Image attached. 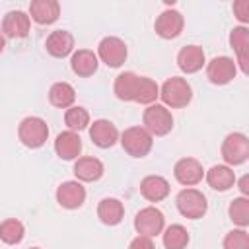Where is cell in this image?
I'll return each mask as SVG.
<instances>
[{"label": "cell", "mask_w": 249, "mask_h": 249, "mask_svg": "<svg viewBox=\"0 0 249 249\" xmlns=\"http://www.w3.org/2000/svg\"><path fill=\"white\" fill-rule=\"evenodd\" d=\"M160 97L163 101L165 107H171V109H181V107H187L193 99V89H191V84L185 80V78H179V76H171L163 82V86L160 88Z\"/></svg>", "instance_id": "6da1fadb"}, {"label": "cell", "mask_w": 249, "mask_h": 249, "mask_svg": "<svg viewBox=\"0 0 249 249\" xmlns=\"http://www.w3.org/2000/svg\"><path fill=\"white\" fill-rule=\"evenodd\" d=\"M142 123L152 136H165L173 128V115L165 105L152 103L148 105V109H144Z\"/></svg>", "instance_id": "7a4b0ae2"}, {"label": "cell", "mask_w": 249, "mask_h": 249, "mask_svg": "<svg viewBox=\"0 0 249 249\" xmlns=\"http://www.w3.org/2000/svg\"><path fill=\"white\" fill-rule=\"evenodd\" d=\"M121 146L128 156L144 158L150 154L154 146V138L144 126H130L121 134Z\"/></svg>", "instance_id": "3957f363"}, {"label": "cell", "mask_w": 249, "mask_h": 249, "mask_svg": "<svg viewBox=\"0 0 249 249\" xmlns=\"http://www.w3.org/2000/svg\"><path fill=\"white\" fill-rule=\"evenodd\" d=\"M18 138L31 150L41 148L49 138V126L41 117H25L18 126Z\"/></svg>", "instance_id": "277c9868"}, {"label": "cell", "mask_w": 249, "mask_h": 249, "mask_svg": "<svg viewBox=\"0 0 249 249\" xmlns=\"http://www.w3.org/2000/svg\"><path fill=\"white\" fill-rule=\"evenodd\" d=\"M175 204H177V210L181 212V216L189 218V220H198L206 214L208 210V202H206V196L198 191V189H193V187H187L183 189L177 198H175Z\"/></svg>", "instance_id": "5b68a950"}, {"label": "cell", "mask_w": 249, "mask_h": 249, "mask_svg": "<svg viewBox=\"0 0 249 249\" xmlns=\"http://www.w3.org/2000/svg\"><path fill=\"white\" fill-rule=\"evenodd\" d=\"M249 158V138L243 132H230L222 142V160L226 165H241Z\"/></svg>", "instance_id": "8992f818"}, {"label": "cell", "mask_w": 249, "mask_h": 249, "mask_svg": "<svg viewBox=\"0 0 249 249\" xmlns=\"http://www.w3.org/2000/svg\"><path fill=\"white\" fill-rule=\"evenodd\" d=\"M126 54H128L126 45L119 37H113V35L103 37L97 45V58L105 62L109 68H119L126 60Z\"/></svg>", "instance_id": "52a82bcc"}, {"label": "cell", "mask_w": 249, "mask_h": 249, "mask_svg": "<svg viewBox=\"0 0 249 249\" xmlns=\"http://www.w3.org/2000/svg\"><path fill=\"white\" fill-rule=\"evenodd\" d=\"M163 224H165V218L161 210L156 206H146L134 216V230L138 231V235L154 237L163 231Z\"/></svg>", "instance_id": "ba28073f"}, {"label": "cell", "mask_w": 249, "mask_h": 249, "mask_svg": "<svg viewBox=\"0 0 249 249\" xmlns=\"http://www.w3.org/2000/svg\"><path fill=\"white\" fill-rule=\"evenodd\" d=\"M237 74V64L230 56H216L206 64V78L214 86L230 84Z\"/></svg>", "instance_id": "9c48e42d"}, {"label": "cell", "mask_w": 249, "mask_h": 249, "mask_svg": "<svg viewBox=\"0 0 249 249\" xmlns=\"http://www.w3.org/2000/svg\"><path fill=\"white\" fill-rule=\"evenodd\" d=\"M183 25H185V19H183L181 12H177V10H163L156 18L154 29H156V33L161 39H175V37L181 35Z\"/></svg>", "instance_id": "30bf717a"}, {"label": "cell", "mask_w": 249, "mask_h": 249, "mask_svg": "<svg viewBox=\"0 0 249 249\" xmlns=\"http://www.w3.org/2000/svg\"><path fill=\"white\" fill-rule=\"evenodd\" d=\"M86 200V189L80 181H64L56 189V202L66 210H76Z\"/></svg>", "instance_id": "8fae6325"}, {"label": "cell", "mask_w": 249, "mask_h": 249, "mask_svg": "<svg viewBox=\"0 0 249 249\" xmlns=\"http://www.w3.org/2000/svg\"><path fill=\"white\" fill-rule=\"evenodd\" d=\"M173 175H175V179L181 185L193 187V185L202 181L204 169H202V163L198 160H195V158H181L175 163V167H173Z\"/></svg>", "instance_id": "7c38bea8"}, {"label": "cell", "mask_w": 249, "mask_h": 249, "mask_svg": "<svg viewBox=\"0 0 249 249\" xmlns=\"http://www.w3.org/2000/svg\"><path fill=\"white\" fill-rule=\"evenodd\" d=\"M29 27H31V18L21 10H12L2 19V33L12 39L27 37Z\"/></svg>", "instance_id": "4fadbf2b"}, {"label": "cell", "mask_w": 249, "mask_h": 249, "mask_svg": "<svg viewBox=\"0 0 249 249\" xmlns=\"http://www.w3.org/2000/svg\"><path fill=\"white\" fill-rule=\"evenodd\" d=\"M89 138L99 148H111L119 140V130H117V126L111 121L97 119L89 126Z\"/></svg>", "instance_id": "5bb4252c"}, {"label": "cell", "mask_w": 249, "mask_h": 249, "mask_svg": "<svg viewBox=\"0 0 249 249\" xmlns=\"http://www.w3.org/2000/svg\"><path fill=\"white\" fill-rule=\"evenodd\" d=\"M60 16V6L56 0H33L29 4V18L39 25L54 23Z\"/></svg>", "instance_id": "9a60e30c"}, {"label": "cell", "mask_w": 249, "mask_h": 249, "mask_svg": "<svg viewBox=\"0 0 249 249\" xmlns=\"http://www.w3.org/2000/svg\"><path fill=\"white\" fill-rule=\"evenodd\" d=\"M206 58H204V51L198 45H187L179 51L177 54V66L181 68V72L185 74H195L204 66Z\"/></svg>", "instance_id": "2e32d148"}, {"label": "cell", "mask_w": 249, "mask_h": 249, "mask_svg": "<svg viewBox=\"0 0 249 249\" xmlns=\"http://www.w3.org/2000/svg\"><path fill=\"white\" fill-rule=\"evenodd\" d=\"M54 152L60 160H78L82 152V138L78 136V132L64 130L54 140Z\"/></svg>", "instance_id": "e0dca14e"}, {"label": "cell", "mask_w": 249, "mask_h": 249, "mask_svg": "<svg viewBox=\"0 0 249 249\" xmlns=\"http://www.w3.org/2000/svg\"><path fill=\"white\" fill-rule=\"evenodd\" d=\"M230 45L237 54V62H239L241 72L249 74V66H247V62H249V56H247V53H249V29L245 25L233 27L230 33Z\"/></svg>", "instance_id": "ac0fdd59"}, {"label": "cell", "mask_w": 249, "mask_h": 249, "mask_svg": "<svg viewBox=\"0 0 249 249\" xmlns=\"http://www.w3.org/2000/svg\"><path fill=\"white\" fill-rule=\"evenodd\" d=\"M45 47H47V53H49L51 56H54V58H64V56H68V54L72 53V49H74V37H72V33L66 31V29H56V31H53V33L47 37Z\"/></svg>", "instance_id": "d6986e66"}, {"label": "cell", "mask_w": 249, "mask_h": 249, "mask_svg": "<svg viewBox=\"0 0 249 249\" xmlns=\"http://www.w3.org/2000/svg\"><path fill=\"white\" fill-rule=\"evenodd\" d=\"M169 183L161 175H148L140 181V195L150 202H160L169 195Z\"/></svg>", "instance_id": "ffe728a7"}, {"label": "cell", "mask_w": 249, "mask_h": 249, "mask_svg": "<svg viewBox=\"0 0 249 249\" xmlns=\"http://www.w3.org/2000/svg\"><path fill=\"white\" fill-rule=\"evenodd\" d=\"M103 171H105V167H103L101 160H97L93 156L78 158L74 163V175L78 181H86V183L97 181V179H101Z\"/></svg>", "instance_id": "44dd1931"}, {"label": "cell", "mask_w": 249, "mask_h": 249, "mask_svg": "<svg viewBox=\"0 0 249 249\" xmlns=\"http://www.w3.org/2000/svg\"><path fill=\"white\" fill-rule=\"evenodd\" d=\"M70 66H72L74 74H78L82 78H88V76L95 74V70L99 66V58L89 49H78L70 58Z\"/></svg>", "instance_id": "7402d4cb"}, {"label": "cell", "mask_w": 249, "mask_h": 249, "mask_svg": "<svg viewBox=\"0 0 249 249\" xmlns=\"http://www.w3.org/2000/svg\"><path fill=\"white\" fill-rule=\"evenodd\" d=\"M138 84H140V76L134 72H121L115 78V95L121 101H134L136 99V91H138Z\"/></svg>", "instance_id": "603a6c76"}, {"label": "cell", "mask_w": 249, "mask_h": 249, "mask_svg": "<svg viewBox=\"0 0 249 249\" xmlns=\"http://www.w3.org/2000/svg\"><path fill=\"white\" fill-rule=\"evenodd\" d=\"M235 173L230 165H212L206 171V183L214 191H228L235 185Z\"/></svg>", "instance_id": "cb8c5ba5"}, {"label": "cell", "mask_w": 249, "mask_h": 249, "mask_svg": "<svg viewBox=\"0 0 249 249\" xmlns=\"http://www.w3.org/2000/svg\"><path fill=\"white\" fill-rule=\"evenodd\" d=\"M123 216H124V206H123V202L119 198H109L107 196V198L99 200V204H97V218L105 226L121 224Z\"/></svg>", "instance_id": "d4e9b609"}, {"label": "cell", "mask_w": 249, "mask_h": 249, "mask_svg": "<svg viewBox=\"0 0 249 249\" xmlns=\"http://www.w3.org/2000/svg\"><path fill=\"white\" fill-rule=\"evenodd\" d=\"M74 99H76V89L68 82H56L49 89V101H51V105H54L58 109L72 107Z\"/></svg>", "instance_id": "484cf974"}, {"label": "cell", "mask_w": 249, "mask_h": 249, "mask_svg": "<svg viewBox=\"0 0 249 249\" xmlns=\"http://www.w3.org/2000/svg\"><path fill=\"white\" fill-rule=\"evenodd\" d=\"M163 247L165 249H185L189 245V231L181 224H171L163 231Z\"/></svg>", "instance_id": "4316f807"}, {"label": "cell", "mask_w": 249, "mask_h": 249, "mask_svg": "<svg viewBox=\"0 0 249 249\" xmlns=\"http://www.w3.org/2000/svg\"><path fill=\"white\" fill-rule=\"evenodd\" d=\"M228 214H230V220L239 226V228H247L249 226V198L247 196H237L230 202V208H228Z\"/></svg>", "instance_id": "83f0119b"}, {"label": "cell", "mask_w": 249, "mask_h": 249, "mask_svg": "<svg viewBox=\"0 0 249 249\" xmlns=\"http://www.w3.org/2000/svg\"><path fill=\"white\" fill-rule=\"evenodd\" d=\"M23 235H25V228H23V224L19 220L8 218V220H4L0 224V239L4 243L16 245V243H19L23 239Z\"/></svg>", "instance_id": "f1b7e54d"}, {"label": "cell", "mask_w": 249, "mask_h": 249, "mask_svg": "<svg viewBox=\"0 0 249 249\" xmlns=\"http://www.w3.org/2000/svg\"><path fill=\"white\" fill-rule=\"evenodd\" d=\"M160 97V86L148 78V76H140V84H138V91H136V103L142 105H152L156 99Z\"/></svg>", "instance_id": "f546056e"}, {"label": "cell", "mask_w": 249, "mask_h": 249, "mask_svg": "<svg viewBox=\"0 0 249 249\" xmlns=\"http://www.w3.org/2000/svg\"><path fill=\"white\" fill-rule=\"evenodd\" d=\"M64 123L68 126V130L76 132V130H84L88 124H89V113L84 109V107H68L66 113H64Z\"/></svg>", "instance_id": "4dcf8cb0"}, {"label": "cell", "mask_w": 249, "mask_h": 249, "mask_svg": "<svg viewBox=\"0 0 249 249\" xmlns=\"http://www.w3.org/2000/svg\"><path fill=\"white\" fill-rule=\"evenodd\" d=\"M224 249H249V233L243 228L228 231L224 237Z\"/></svg>", "instance_id": "1f68e13d"}, {"label": "cell", "mask_w": 249, "mask_h": 249, "mask_svg": "<svg viewBox=\"0 0 249 249\" xmlns=\"http://www.w3.org/2000/svg\"><path fill=\"white\" fill-rule=\"evenodd\" d=\"M233 14L241 23L249 21V0H237L233 4Z\"/></svg>", "instance_id": "d6a6232c"}, {"label": "cell", "mask_w": 249, "mask_h": 249, "mask_svg": "<svg viewBox=\"0 0 249 249\" xmlns=\"http://www.w3.org/2000/svg\"><path fill=\"white\" fill-rule=\"evenodd\" d=\"M128 249H156V245H154L152 237H146V235H136V237L130 241Z\"/></svg>", "instance_id": "836d02e7"}, {"label": "cell", "mask_w": 249, "mask_h": 249, "mask_svg": "<svg viewBox=\"0 0 249 249\" xmlns=\"http://www.w3.org/2000/svg\"><path fill=\"white\" fill-rule=\"evenodd\" d=\"M239 191H241L243 196L249 195V177H247V175H243V177L239 179Z\"/></svg>", "instance_id": "e575fe53"}, {"label": "cell", "mask_w": 249, "mask_h": 249, "mask_svg": "<svg viewBox=\"0 0 249 249\" xmlns=\"http://www.w3.org/2000/svg\"><path fill=\"white\" fill-rule=\"evenodd\" d=\"M4 47H6V41H4V35L0 33V53L4 51Z\"/></svg>", "instance_id": "d590c367"}, {"label": "cell", "mask_w": 249, "mask_h": 249, "mask_svg": "<svg viewBox=\"0 0 249 249\" xmlns=\"http://www.w3.org/2000/svg\"><path fill=\"white\" fill-rule=\"evenodd\" d=\"M31 249H39V247H31Z\"/></svg>", "instance_id": "8d00e7d4"}]
</instances>
